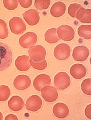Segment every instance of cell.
<instances>
[{
    "instance_id": "6da1fadb",
    "label": "cell",
    "mask_w": 91,
    "mask_h": 120,
    "mask_svg": "<svg viewBox=\"0 0 91 120\" xmlns=\"http://www.w3.org/2000/svg\"><path fill=\"white\" fill-rule=\"evenodd\" d=\"M13 59V53L10 47L6 43L0 42V71L10 67Z\"/></svg>"
},
{
    "instance_id": "7a4b0ae2",
    "label": "cell",
    "mask_w": 91,
    "mask_h": 120,
    "mask_svg": "<svg viewBox=\"0 0 91 120\" xmlns=\"http://www.w3.org/2000/svg\"><path fill=\"white\" fill-rule=\"evenodd\" d=\"M70 84V78L66 72H59L54 78V86L58 90L66 89L69 87Z\"/></svg>"
},
{
    "instance_id": "3957f363",
    "label": "cell",
    "mask_w": 91,
    "mask_h": 120,
    "mask_svg": "<svg viewBox=\"0 0 91 120\" xmlns=\"http://www.w3.org/2000/svg\"><path fill=\"white\" fill-rule=\"evenodd\" d=\"M9 26L12 32L16 35L22 34L26 29V26L21 18L15 17L9 21Z\"/></svg>"
},
{
    "instance_id": "277c9868",
    "label": "cell",
    "mask_w": 91,
    "mask_h": 120,
    "mask_svg": "<svg viewBox=\"0 0 91 120\" xmlns=\"http://www.w3.org/2000/svg\"><path fill=\"white\" fill-rule=\"evenodd\" d=\"M31 59L35 62H40L45 59L46 54V50L41 45L33 46L28 50Z\"/></svg>"
},
{
    "instance_id": "5b68a950",
    "label": "cell",
    "mask_w": 91,
    "mask_h": 120,
    "mask_svg": "<svg viewBox=\"0 0 91 120\" xmlns=\"http://www.w3.org/2000/svg\"><path fill=\"white\" fill-rule=\"evenodd\" d=\"M71 48L65 43L59 44L55 47L54 52L55 57L59 60L67 59L70 56Z\"/></svg>"
},
{
    "instance_id": "8992f818",
    "label": "cell",
    "mask_w": 91,
    "mask_h": 120,
    "mask_svg": "<svg viewBox=\"0 0 91 120\" xmlns=\"http://www.w3.org/2000/svg\"><path fill=\"white\" fill-rule=\"evenodd\" d=\"M57 34L59 38L68 41L74 37L75 32L73 28L68 25H62L57 29Z\"/></svg>"
},
{
    "instance_id": "52a82bcc",
    "label": "cell",
    "mask_w": 91,
    "mask_h": 120,
    "mask_svg": "<svg viewBox=\"0 0 91 120\" xmlns=\"http://www.w3.org/2000/svg\"><path fill=\"white\" fill-rule=\"evenodd\" d=\"M38 37L35 33L29 32L23 35L20 38L19 43L23 48H29L36 43Z\"/></svg>"
},
{
    "instance_id": "ba28073f",
    "label": "cell",
    "mask_w": 91,
    "mask_h": 120,
    "mask_svg": "<svg viewBox=\"0 0 91 120\" xmlns=\"http://www.w3.org/2000/svg\"><path fill=\"white\" fill-rule=\"evenodd\" d=\"M51 79L48 75L42 74L35 78L34 80L33 86L37 90L41 91L43 88L46 86H50Z\"/></svg>"
},
{
    "instance_id": "9c48e42d",
    "label": "cell",
    "mask_w": 91,
    "mask_h": 120,
    "mask_svg": "<svg viewBox=\"0 0 91 120\" xmlns=\"http://www.w3.org/2000/svg\"><path fill=\"white\" fill-rule=\"evenodd\" d=\"M41 92L42 97L46 101L49 103L55 101L58 96L57 89L52 86H45L43 88Z\"/></svg>"
},
{
    "instance_id": "30bf717a",
    "label": "cell",
    "mask_w": 91,
    "mask_h": 120,
    "mask_svg": "<svg viewBox=\"0 0 91 120\" xmlns=\"http://www.w3.org/2000/svg\"><path fill=\"white\" fill-rule=\"evenodd\" d=\"M89 54V50L87 47L84 46H79L74 48L72 56L75 60L82 62L87 60Z\"/></svg>"
},
{
    "instance_id": "8fae6325",
    "label": "cell",
    "mask_w": 91,
    "mask_h": 120,
    "mask_svg": "<svg viewBox=\"0 0 91 120\" xmlns=\"http://www.w3.org/2000/svg\"><path fill=\"white\" fill-rule=\"evenodd\" d=\"M43 105L42 99L39 96L34 95L29 97L26 101V107L27 110L36 112L41 109Z\"/></svg>"
},
{
    "instance_id": "7c38bea8",
    "label": "cell",
    "mask_w": 91,
    "mask_h": 120,
    "mask_svg": "<svg viewBox=\"0 0 91 120\" xmlns=\"http://www.w3.org/2000/svg\"><path fill=\"white\" fill-rule=\"evenodd\" d=\"M31 84V80L28 76L21 75L17 76L14 79L13 85L16 89L20 90L27 89Z\"/></svg>"
},
{
    "instance_id": "4fadbf2b",
    "label": "cell",
    "mask_w": 91,
    "mask_h": 120,
    "mask_svg": "<svg viewBox=\"0 0 91 120\" xmlns=\"http://www.w3.org/2000/svg\"><path fill=\"white\" fill-rule=\"evenodd\" d=\"M23 15L24 19L29 26H35L40 21L39 13L34 9H29L23 13Z\"/></svg>"
},
{
    "instance_id": "5bb4252c",
    "label": "cell",
    "mask_w": 91,
    "mask_h": 120,
    "mask_svg": "<svg viewBox=\"0 0 91 120\" xmlns=\"http://www.w3.org/2000/svg\"><path fill=\"white\" fill-rule=\"evenodd\" d=\"M53 112L57 117L64 119L67 117L69 114V110L67 105L63 103H58L54 106Z\"/></svg>"
},
{
    "instance_id": "9a60e30c",
    "label": "cell",
    "mask_w": 91,
    "mask_h": 120,
    "mask_svg": "<svg viewBox=\"0 0 91 120\" xmlns=\"http://www.w3.org/2000/svg\"><path fill=\"white\" fill-rule=\"evenodd\" d=\"M30 58L26 55L20 56L15 60V65L18 70L22 71H27L31 67Z\"/></svg>"
},
{
    "instance_id": "2e32d148",
    "label": "cell",
    "mask_w": 91,
    "mask_h": 120,
    "mask_svg": "<svg viewBox=\"0 0 91 120\" xmlns=\"http://www.w3.org/2000/svg\"><path fill=\"white\" fill-rule=\"evenodd\" d=\"M71 75L74 78L80 79L84 77L87 74L85 66L82 64H76L73 65L70 70Z\"/></svg>"
},
{
    "instance_id": "e0dca14e",
    "label": "cell",
    "mask_w": 91,
    "mask_h": 120,
    "mask_svg": "<svg viewBox=\"0 0 91 120\" xmlns=\"http://www.w3.org/2000/svg\"><path fill=\"white\" fill-rule=\"evenodd\" d=\"M9 109L13 111H20L24 106V100L21 97L18 96H14L12 97L8 102Z\"/></svg>"
},
{
    "instance_id": "ac0fdd59",
    "label": "cell",
    "mask_w": 91,
    "mask_h": 120,
    "mask_svg": "<svg viewBox=\"0 0 91 120\" xmlns=\"http://www.w3.org/2000/svg\"><path fill=\"white\" fill-rule=\"evenodd\" d=\"M66 6L64 3L61 2H57L51 7L50 13L54 17H60L65 14Z\"/></svg>"
},
{
    "instance_id": "d6986e66",
    "label": "cell",
    "mask_w": 91,
    "mask_h": 120,
    "mask_svg": "<svg viewBox=\"0 0 91 120\" xmlns=\"http://www.w3.org/2000/svg\"><path fill=\"white\" fill-rule=\"evenodd\" d=\"M76 18L81 22L90 23L91 22V9H85L82 7L77 11Z\"/></svg>"
},
{
    "instance_id": "ffe728a7",
    "label": "cell",
    "mask_w": 91,
    "mask_h": 120,
    "mask_svg": "<svg viewBox=\"0 0 91 120\" xmlns=\"http://www.w3.org/2000/svg\"><path fill=\"white\" fill-rule=\"evenodd\" d=\"M46 41L51 44L56 43L60 40L57 34V29L52 28L49 29L44 35Z\"/></svg>"
},
{
    "instance_id": "44dd1931",
    "label": "cell",
    "mask_w": 91,
    "mask_h": 120,
    "mask_svg": "<svg viewBox=\"0 0 91 120\" xmlns=\"http://www.w3.org/2000/svg\"><path fill=\"white\" fill-rule=\"evenodd\" d=\"M78 35L80 37L85 39H91V25H81L78 28Z\"/></svg>"
},
{
    "instance_id": "7402d4cb",
    "label": "cell",
    "mask_w": 91,
    "mask_h": 120,
    "mask_svg": "<svg viewBox=\"0 0 91 120\" xmlns=\"http://www.w3.org/2000/svg\"><path fill=\"white\" fill-rule=\"evenodd\" d=\"M11 94V90L8 86L3 85L0 86V101L4 102L9 98Z\"/></svg>"
},
{
    "instance_id": "603a6c76",
    "label": "cell",
    "mask_w": 91,
    "mask_h": 120,
    "mask_svg": "<svg viewBox=\"0 0 91 120\" xmlns=\"http://www.w3.org/2000/svg\"><path fill=\"white\" fill-rule=\"evenodd\" d=\"M81 90L85 94L91 95V79L87 78L83 81L81 85Z\"/></svg>"
},
{
    "instance_id": "cb8c5ba5",
    "label": "cell",
    "mask_w": 91,
    "mask_h": 120,
    "mask_svg": "<svg viewBox=\"0 0 91 120\" xmlns=\"http://www.w3.org/2000/svg\"><path fill=\"white\" fill-rule=\"evenodd\" d=\"M9 34L7 23L4 21L0 19V39H4L7 38Z\"/></svg>"
},
{
    "instance_id": "d4e9b609",
    "label": "cell",
    "mask_w": 91,
    "mask_h": 120,
    "mask_svg": "<svg viewBox=\"0 0 91 120\" xmlns=\"http://www.w3.org/2000/svg\"><path fill=\"white\" fill-rule=\"evenodd\" d=\"M51 4L50 0H47L35 1L34 6L35 8L38 10L46 9L49 8Z\"/></svg>"
},
{
    "instance_id": "484cf974",
    "label": "cell",
    "mask_w": 91,
    "mask_h": 120,
    "mask_svg": "<svg viewBox=\"0 0 91 120\" xmlns=\"http://www.w3.org/2000/svg\"><path fill=\"white\" fill-rule=\"evenodd\" d=\"M82 7V6L79 4L76 3L72 4L68 7V13L72 17L76 18V15L77 11Z\"/></svg>"
},
{
    "instance_id": "4316f807",
    "label": "cell",
    "mask_w": 91,
    "mask_h": 120,
    "mask_svg": "<svg viewBox=\"0 0 91 120\" xmlns=\"http://www.w3.org/2000/svg\"><path fill=\"white\" fill-rule=\"evenodd\" d=\"M19 0H4L3 4L6 9L9 10H14L19 5Z\"/></svg>"
},
{
    "instance_id": "83f0119b",
    "label": "cell",
    "mask_w": 91,
    "mask_h": 120,
    "mask_svg": "<svg viewBox=\"0 0 91 120\" xmlns=\"http://www.w3.org/2000/svg\"><path fill=\"white\" fill-rule=\"evenodd\" d=\"M30 63L31 66L34 69L39 70H44L47 67V61L45 59L39 62L33 61L31 59Z\"/></svg>"
},
{
    "instance_id": "f1b7e54d",
    "label": "cell",
    "mask_w": 91,
    "mask_h": 120,
    "mask_svg": "<svg viewBox=\"0 0 91 120\" xmlns=\"http://www.w3.org/2000/svg\"><path fill=\"white\" fill-rule=\"evenodd\" d=\"M19 2L22 7L27 8L31 6L33 1L32 0H19Z\"/></svg>"
},
{
    "instance_id": "f546056e",
    "label": "cell",
    "mask_w": 91,
    "mask_h": 120,
    "mask_svg": "<svg viewBox=\"0 0 91 120\" xmlns=\"http://www.w3.org/2000/svg\"><path fill=\"white\" fill-rule=\"evenodd\" d=\"M85 114L88 119H91V104L88 105L85 109Z\"/></svg>"
},
{
    "instance_id": "4dcf8cb0",
    "label": "cell",
    "mask_w": 91,
    "mask_h": 120,
    "mask_svg": "<svg viewBox=\"0 0 91 120\" xmlns=\"http://www.w3.org/2000/svg\"><path fill=\"white\" fill-rule=\"evenodd\" d=\"M5 120H18L17 117L13 114H9L6 117Z\"/></svg>"
},
{
    "instance_id": "1f68e13d",
    "label": "cell",
    "mask_w": 91,
    "mask_h": 120,
    "mask_svg": "<svg viewBox=\"0 0 91 120\" xmlns=\"http://www.w3.org/2000/svg\"><path fill=\"white\" fill-rule=\"evenodd\" d=\"M3 120V115L2 113L0 111V120Z\"/></svg>"
}]
</instances>
